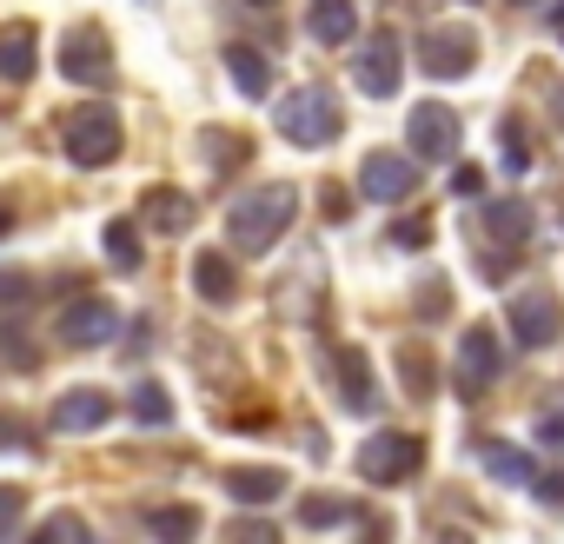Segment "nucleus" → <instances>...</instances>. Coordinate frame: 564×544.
<instances>
[{
	"mask_svg": "<svg viewBox=\"0 0 564 544\" xmlns=\"http://www.w3.org/2000/svg\"><path fill=\"white\" fill-rule=\"evenodd\" d=\"M293 219H300V186L272 179L226 206V239H232V252H272V239H286Z\"/></svg>",
	"mask_w": 564,
	"mask_h": 544,
	"instance_id": "1",
	"label": "nucleus"
},
{
	"mask_svg": "<svg viewBox=\"0 0 564 544\" xmlns=\"http://www.w3.org/2000/svg\"><path fill=\"white\" fill-rule=\"evenodd\" d=\"M272 127L286 133L293 146H333L346 133V113H339V100L326 87H293L286 100L272 107Z\"/></svg>",
	"mask_w": 564,
	"mask_h": 544,
	"instance_id": "2",
	"label": "nucleus"
},
{
	"mask_svg": "<svg viewBox=\"0 0 564 544\" xmlns=\"http://www.w3.org/2000/svg\"><path fill=\"white\" fill-rule=\"evenodd\" d=\"M61 140H67V160L87 166V173L120 160V120H113V107H74L67 127H61Z\"/></svg>",
	"mask_w": 564,
	"mask_h": 544,
	"instance_id": "3",
	"label": "nucleus"
},
{
	"mask_svg": "<svg viewBox=\"0 0 564 544\" xmlns=\"http://www.w3.org/2000/svg\"><path fill=\"white\" fill-rule=\"evenodd\" d=\"M419 465H425V445L412 432H379L359 445V478H372V485H405Z\"/></svg>",
	"mask_w": 564,
	"mask_h": 544,
	"instance_id": "4",
	"label": "nucleus"
},
{
	"mask_svg": "<svg viewBox=\"0 0 564 544\" xmlns=\"http://www.w3.org/2000/svg\"><path fill=\"white\" fill-rule=\"evenodd\" d=\"M419 67H425V80H465L478 67V34L471 28H432L419 41Z\"/></svg>",
	"mask_w": 564,
	"mask_h": 544,
	"instance_id": "5",
	"label": "nucleus"
},
{
	"mask_svg": "<svg viewBox=\"0 0 564 544\" xmlns=\"http://www.w3.org/2000/svg\"><path fill=\"white\" fill-rule=\"evenodd\" d=\"M359 193H366L372 206H405V199L419 193V160H412V153H366Z\"/></svg>",
	"mask_w": 564,
	"mask_h": 544,
	"instance_id": "6",
	"label": "nucleus"
},
{
	"mask_svg": "<svg viewBox=\"0 0 564 544\" xmlns=\"http://www.w3.org/2000/svg\"><path fill=\"white\" fill-rule=\"evenodd\" d=\"M405 153L419 160H452L458 153V113L445 100H419L412 120H405Z\"/></svg>",
	"mask_w": 564,
	"mask_h": 544,
	"instance_id": "7",
	"label": "nucleus"
},
{
	"mask_svg": "<svg viewBox=\"0 0 564 544\" xmlns=\"http://www.w3.org/2000/svg\"><path fill=\"white\" fill-rule=\"evenodd\" d=\"M61 80H74V87L113 80V47H107L100 28H74V34L61 41Z\"/></svg>",
	"mask_w": 564,
	"mask_h": 544,
	"instance_id": "8",
	"label": "nucleus"
},
{
	"mask_svg": "<svg viewBox=\"0 0 564 544\" xmlns=\"http://www.w3.org/2000/svg\"><path fill=\"white\" fill-rule=\"evenodd\" d=\"M113 339H120V313H113L107 300H74V306H61V346L94 352V346H113Z\"/></svg>",
	"mask_w": 564,
	"mask_h": 544,
	"instance_id": "9",
	"label": "nucleus"
},
{
	"mask_svg": "<svg viewBox=\"0 0 564 544\" xmlns=\"http://www.w3.org/2000/svg\"><path fill=\"white\" fill-rule=\"evenodd\" d=\"M498 372H505V346H498V333H491V326H465V339H458V392L478 399Z\"/></svg>",
	"mask_w": 564,
	"mask_h": 544,
	"instance_id": "10",
	"label": "nucleus"
},
{
	"mask_svg": "<svg viewBox=\"0 0 564 544\" xmlns=\"http://www.w3.org/2000/svg\"><path fill=\"white\" fill-rule=\"evenodd\" d=\"M511 339H518L524 352L557 346V339H564V313H557V300H551V293H524V300H511Z\"/></svg>",
	"mask_w": 564,
	"mask_h": 544,
	"instance_id": "11",
	"label": "nucleus"
},
{
	"mask_svg": "<svg viewBox=\"0 0 564 544\" xmlns=\"http://www.w3.org/2000/svg\"><path fill=\"white\" fill-rule=\"evenodd\" d=\"M54 432H74V438H87V432H100L107 418H113V399L100 392V385H74V392H61L54 399Z\"/></svg>",
	"mask_w": 564,
	"mask_h": 544,
	"instance_id": "12",
	"label": "nucleus"
},
{
	"mask_svg": "<svg viewBox=\"0 0 564 544\" xmlns=\"http://www.w3.org/2000/svg\"><path fill=\"white\" fill-rule=\"evenodd\" d=\"M352 80H359V94H372V100H392L399 94V80H405V61H399V41L392 34H379L366 54H359V67H352Z\"/></svg>",
	"mask_w": 564,
	"mask_h": 544,
	"instance_id": "13",
	"label": "nucleus"
},
{
	"mask_svg": "<svg viewBox=\"0 0 564 544\" xmlns=\"http://www.w3.org/2000/svg\"><path fill=\"white\" fill-rule=\"evenodd\" d=\"M333 385H339V399L352 405V412H372L379 405V379H372V359L359 352V346H333Z\"/></svg>",
	"mask_w": 564,
	"mask_h": 544,
	"instance_id": "14",
	"label": "nucleus"
},
{
	"mask_svg": "<svg viewBox=\"0 0 564 544\" xmlns=\"http://www.w3.org/2000/svg\"><path fill=\"white\" fill-rule=\"evenodd\" d=\"M140 219H147V232H166V239H180V232H193L199 206H193L186 193H173V186H147V199H140Z\"/></svg>",
	"mask_w": 564,
	"mask_h": 544,
	"instance_id": "15",
	"label": "nucleus"
},
{
	"mask_svg": "<svg viewBox=\"0 0 564 544\" xmlns=\"http://www.w3.org/2000/svg\"><path fill=\"white\" fill-rule=\"evenodd\" d=\"M34 67H41V54H34V28H28V21L0 28V80H8V87H28Z\"/></svg>",
	"mask_w": 564,
	"mask_h": 544,
	"instance_id": "16",
	"label": "nucleus"
},
{
	"mask_svg": "<svg viewBox=\"0 0 564 544\" xmlns=\"http://www.w3.org/2000/svg\"><path fill=\"white\" fill-rule=\"evenodd\" d=\"M478 226H485V239H498V246H524L538 219H531V206H524V199H485Z\"/></svg>",
	"mask_w": 564,
	"mask_h": 544,
	"instance_id": "17",
	"label": "nucleus"
},
{
	"mask_svg": "<svg viewBox=\"0 0 564 544\" xmlns=\"http://www.w3.org/2000/svg\"><path fill=\"white\" fill-rule=\"evenodd\" d=\"M306 34H313L319 47H346V41L359 34V8H352V0H313Z\"/></svg>",
	"mask_w": 564,
	"mask_h": 544,
	"instance_id": "18",
	"label": "nucleus"
},
{
	"mask_svg": "<svg viewBox=\"0 0 564 544\" xmlns=\"http://www.w3.org/2000/svg\"><path fill=\"white\" fill-rule=\"evenodd\" d=\"M279 491H286V471H272V465H232L226 471V498L232 504H272Z\"/></svg>",
	"mask_w": 564,
	"mask_h": 544,
	"instance_id": "19",
	"label": "nucleus"
},
{
	"mask_svg": "<svg viewBox=\"0 0 564 544\" xmlns=\"http://www.w3.org/2000/svg\"><path fill=\"white\" fill-rule=\"evenodd\" d=\"M193 293H199L206 306H226V300L239 293V265H232L226 252H199V259H193Z\"/></svg>",
	"mask_w": 564,
	"mask_h": 544,
	"instance_id": "20",
	"label": "nucleus"
},
{
	"mask_svg": "<svg viewBox=\"0 0 564 544\" xmlns=\"http://www.w3.org/2000/svg\"><path fill=\"white\" fill-rule=\"evenodd\" d=\"M219 61H226V74L239 80V94H246V100H265V87H272V67H265V54H259V47L232 41V47H219Z\"/></svg>",
	"mask_w": 564,
	"mask_h": 544,
	"instance_id": "21",
	"label": "nucleus"
},
{
	"mask_svg": "<svg viewBox=\"0 0 564 544\" xmlns=\"http://www.w3.org/2000/svg\"><path fill=\"white\" fill-rule=\"evenodd\" d=\"M478 465H485L498 485H531V478H538V465H531L518 445H505V438H485V445H478Z\"/></svg>",
	"mask_w": 564,
	"mask_h": 544,
	"instance_id": "22",
	"label": "nucleus"
},
{
	"mask_svg": "<svg viewBox=\"0 0 564 544\" xmlns=\"http://www.w3.org/2000/svg\"><path fill=\"white\" fill-rule=\"evenodd\" d=\"M352 518H359V504L339 498V491H306V498H300V524H313V531H339V524H352Z\"/></svg>",
	"mask_w": 564,
	"mask_h": 544,
	"instance_id": "23",
	"label": "nucleus"
},
{
	"mask_svg": "<svg viewBox=\"0 0 564 544\" xmlns=\"http://www.w3.org/2000/svg\"><path fill=\"white\" fill-rule=\"evenodd\" d=\"M100 246H107V265L113 272H140V226L133 219H107V232H100Z\"/></svg>",
	"mask_w": 564,
	"mask_h": 544,
	"instance_id": "24",
	"label": "nucleus"
},
{
	"mask_svg": "<svg viewBox=\"0 0 564 544\" xmlns=\"http://www.w3.org/2000/svg\"><path fill=\"white\" fill-rule=\"evenodd\" d=\"M147 524H153L160 544H199V511H193V504H160Z\"/></svg>",
	"mask_w": 564,
	"mask_h": 544,
	"instance_id": "25",
	"label": "nucleus"
},
{
	"mask_svg": "<svg viewBox=\"0 0 564 544\" xmlns=\"http://www.w3.org/2000/svg\"><path fill=\"white\" fill-rule=\"evenodd\" d=\"M498 166H505V173H531V133H524L518 113L498 120Z\"/></svg>",
	"mask_w": 564,
	"mask_h": 544,
	"instance_id": "26",
	"label": "nucleus"
},
{
	"mask_svg": "<svg viewBox=\"0 0 564 544\" xmlns=\"http://www.w3.org/2000/svg\"><path fill=\"white\" fill-rule=\"evenodd\" d=\"M127 405H133V418H140V425H173V392H166L160 379H140Z\"/></svg>",
	"mask_w": 564,
	"mask_h": 544,
	"instance_id": "27",
	"label": "nucleus"
},
{
	"mask_svg": "<svg viewBox=\"0 0 564 544\" xmlns=\"http://www.w3.org/2000/svg\"><path fill=\"white\" fill-rule=\"evenodd\" d=\"M199 146H206V166H213V173H239V166H246V140H239V133L206 127V133H199Z\"/></svg>",
	"mask_w": 564,
	"mask_h": 544,
	"instance_id": "28",
	"label": "nucleus"
},
{
	"mask_svg": "<svg viewBox=\"0 0 564 544\" xmlns=\"http://www.w3.org/2000/svg\"><path fill=\"white\" fill-rule=\"evenodd\" d=\"M34 544H94V531H87V518L80 511H54L47 524H41V537Z\"/></svg>",
	"mask_w": 564,
	"mask_h": 544,
	"instance_id": "29",
	"label": "nucleus"
},
{
	"mask_svg": "<svg viewBox=\"0 0 564 544\" xmlns=\"http://www.w3.org/2000/svg\"><path fill=\"white\" fill-rule=\"evenodd\" d=\"M219 537H226V544H279V524H265V518H232V524H219Z\"/></svg>",
	"mask_w": 564,
	"mask_h": 544,
	"instance_id": "30",
	"label": "nucleus"
},
{
	"mask_svg": "<svg viewBox=\"0 0 564 544\" xmlns=\"http://www.w3.org/2000/svg\"><path fill=\"white\" fill-rule=\"evenodd\" d=\"M399 385H405L412 399H425V392H432V372H425V352H419V346H405V352H399Z\"/></svg>",
	"mask_w": 564,
	"mask_h": 544,
	"instance_id": "31",
	"label": "nucleus"
},
{
	"mask_svg": "<svg viewBox=\"0 0 564 544\" xmlns=\"http://www.w3.org/2000/svg\"><path fill=\"white\" fill-rule=\"evenodd\" d=\"M28 300H34V280H28V272H0V306H8V313H28Z\"/></svg>",
	"mask_w": 564,
	"mask_h": 544,
	"instance_id": "32",
	"label": "nucleus"
},
{
	"mask_svg": "<svg viewBox=\"0 0 564 544\" xmlns=\"http://www.w3.org/2000/svg\"><path fill=\"white\" fill-rule=\"evenodd\" d=\"M511 265H518V259H511V246H498V252H485V259H478V272H485L491 286H505V280H511Z\"/></svg>",
	"mask_w": 564,
	"mask_h": 544,
	"instance_id": "33",
	"label": "nucleus"
},
{
	"mask_svg": "<svg viewBox=\"0 0 564 544\" xmlns=\"http://www.w3.org/2000/svg\"><path fill=\"white\" fill-rule=\"evenodd\" d=\"M21 511H28V491H21V485H0V531H8Z\"/></svg>",
	"mask_w": 564,
	"mask_h": 544,
	"instance_id": "34",
	"label": "nucleus"
},
{
	"mask_svg": "<svg viewBox=\"0 0 564 544\" xmlns=\"http://www.w3.org/2000/svg\"><path fill=\"white\" fill-rule=\"evenodd\" d=\"M392 239L399 246H432V226L425 219H405V226H392Z\"/></svg>",
	"mask_w": 564,
	"mask_h": 544,
	"instance_id": "35",
	"label": "nucleus"
},
{
	"mask_svg": "<svg viewBox=\"0 0 564 544\" xmlns=\"http://www.w3.org/2000/svg\"><path fill=\"white\" fill-rule=\"evenodd\" d=\"M531 485H538V498H544V504H564V471H551V478H531Z\"/></svg>",
	"mask_w": 564,
	"mask_h": 544,
	"instance_id": "36",
	"label": "nucleus"
},
{
	"mask_svg": "<svg viewBox=\"0 0 564 544\" xmlns=\"http://www.w3.org/2000/svg\"><path fill=\"white\" fill-rule=\"evenodd\" d=\"M538 438H544V445H564V412H544V418H538Z\"/></svg>",
	"mask_w": 564,
	"mask_h": 544,
	"instance_id": "37",
	"label": "nucleus"
},
{
	"mask_svg": "<svg viewBox=\"0 0 564 544\" xmlns=\"http://www.w3.org/2000/svg\"><path fill=\"white\" fill-rule=\"evenodd\" d=\"M28 445H34V438H28L21 425H8V418H0V451H28Z\"/></svg>",
	"mask_w": 564,
	"mask_h": 544,
	"instance_id": "38",
	"label": "nucleus"
},
{
	"mask_svg": "<svg viewBox=\"0 0 564 544\" xmlns=\"http://www.w3.org/2000/svg\"><path fill=\"white\" fill-rule=\"evenodd\" d=\"M346 213H352V206H346V193H339V186H326V219H346Z\"/></svg>",
	"mask_w": 564,
	"mask_h": 544,
	"instance_id": "39",
	"label": "nucleus"
},
{
	"mask_svg": "<svg viewBox=\"0 0 564 544\" xmlns=\"http://www.w3.org/2000/svg\"><path fill=\"white\" fill-rule=\"evenodd\" d=\"M246 8H279V0H246Z\"/></svg>",
	"mask_w": 564,
	"mask_h": 544,
	"instance_id": "40",
	"label": "nucleus"
},
{
	"mask_svg": "<svg viewBox=\"0 0 564 544\" xmlns=\"http://www.w3.org/2000/svg\"><path fill=\"white\" fill-rule=\"evenodd\" d=\"M8 226H14V213H0V232H8Z\"/></svg>",
	"mask_w": 564,
	"mask_h": 544,
	"instance_id": "41",
	"label": "nucleus"
},
{
	"mask_svg": "<svg viewBox=\"0 0 564 544\" xmlns=\"http://www.w3.org/2000/svg\"><path fill=\"white\" fill-rule=\"evenodd\" d=\"M557 120H564V94H557Z\"/></svg>",
	"mask_w": 564,
	"mask_h": 544,
	"instance_id": "42",
	"label": "nucleus"
},
{
	"mask_svg": "<svg viewBox=\"0 0 564 544\" xmlns=\"http://www.w3.org/2000/svg\"><path fill=\"white\" fill-rule=\"evenodd\" d=\"M518 8H538V0H518Z\"/></svg>",
	"mask_w": 564,
	"mask_h": 544,
	"instance_id": "43",
	"label": "nucleus"
},
{
	"mask_svg": "<svg viewBox=\"0 0 564 544\" xmlns=\"http://www.w3.org/2000/svg\"><path fill=\"white\" fill-rule=\"evenodd\" d=\"M445 544H465V537H445Z\"/></svg>",
	"mask_w": 564,
	"mask_h": 544,
	"instance_id": "44",
	"label": "nucleus"
},
{
	"mask_svg": "<svg viewBox=\"0 0 564 544\" xmlns=\"http://www.w3.org/2000/svg\"><path fill=\"white\" fill-rule=\"evenodd\" d=\"M465 8H478V0H465Z\"/></svg>",
	"mask_w": 564,
	"mask_h": 544,
	"instance_id": "45",
	"label": "nucleus"
}]
</instances>
